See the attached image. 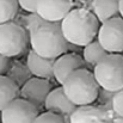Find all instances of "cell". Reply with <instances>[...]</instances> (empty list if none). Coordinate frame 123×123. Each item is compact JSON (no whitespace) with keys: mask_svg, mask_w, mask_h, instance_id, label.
Returning <instances> with one entry per match:
<instances>
[{"mask_svg":"<svg viewBox=\"0 0 123 123\" xmlns=\"http://www.w3.org/2000/svg\"><path fill=\"white\" fill-rule=\"evenodd\" d=\"M99 26V20L94 13L85 7L73 8L61 20L65 38L68 43L78 47H85L96 40Z\"/></svg>","mask_w":123,"mask_h":123,"instance_id":"1","label":"cell"},{"mask_svg":"<svg viewBox=\"0 0 123 123\" xmlns=\"http://www.w3.org/2000/svg\"><path fill=\"white\" fill-rule=\"evenodd\" d=\"M31 49L40 56L56 59L69 50V43L65 38L61 23L45 22L29 35Z\"/></svg>","mask_w":123,"mask_h":123,"instance_id":"2","label":"cell"},{"mask_svg":"<svg viewBox=\"0 0 123 123\" xmlns=\"http://www.w3.org/2000/svg\"><path fill=\"white\" fill-rule=\"evenodd\" d=\"M61 86L69 100L78 106L93 104L97 100L100 90L93 72L88 68L74 71L66 78Z\"/></svg>","mask_w":123,"mask_h":123,"instance_id":"3","label":"cell"},{"mask_svg":"<svg viewBox=\"0 0 123 123\" xmlns=\"http://www.w3.org/2000/svg\"><path fill=\"white\" fill-rule=\"evenodd\" d=\"M96 80L102 88L117 92L123 88V55L108 54L93 68Z\"/></svg>","mask_w":123,"mask_h":123,"instance_id":"4","label":"cell"},{"mask_svg":"<svg viewBox=\"0 0 123 123\" xmlns=\"http://www.w3.org/2000/svg\"><path fill=\"white\" fill-rule=\"evenodd\" d=\"M30 44L28 31L17 22L0 24V54L12 59L22 55Z\"/></svg>","mask_w":123,"mask_h":123,"instance_id":"5","label":"cell"},{"mask_svg":"<svg viewBox=\"0 0 123 123\" xmlns=\"http://www.w3.org/2000/svg\"><path fill=\"white\" fill-rule=\"evenodd\" d=\"M97 40L110 54L123 53V18L115 17L100 24Z\"/></svg>","mask_w":123,"mask_h":123,"instance_id":"6","label":"cell"},{"mask_svg":"<svg viewBox=\"0 0 123 123\" xmlns=\"http://www.w3.org/2000/svg\"><path fill=\"white\" fill-rule=\"evenodd\" d=\"M1 123H34L40 115V110L30 102L17 98L0 111Z\"/></svg>","mask_w":123,"mask_h":123,"instance_id":"7","label":"cell"},{"mask_svg":"<svg viewBox=\"0 0 123 123\" xmlns=\"http://www.w3.org/2000/svg\"><path fill=\"white\" fill-rule=\"evenodd\" d=\"M51 90L53 85L48 79L32 77L20 87V98L30 102L40 110L44 108L45 99Z\"/></svg>","mask_w":123,"mask_h":123,"instance_id":"8","label":"cell"},{"mask_svg":"<svg viewBox=\"0 0 123 123\" xmlns=\"http://www.w3.org/2000/svg\"><path fill=\"white\" fill-rule=\"evenodd\" d=\"M114 114V110L100 105H81L78 106L69 116V123H111Z\"/></svg>","mask_w":123,"mask_h":123,"instance_id":"9","label":"cell"},{"mask_svg":"<svg viewBox=\"0 0 123 123\" xmlns=\"http://www.w3.org/2000/svg\"><path fill=\"white\" fill-rule=\"evenodd\" d=\"M88 68L87 63L80 55L74 51H67L55 59L54 62V79L62 85L66 78L77 69ZM90 69V68H88Z\"/></svg>","mask_w":123,"mask_h":123,"instance_id":"10","label":"cell"},{"mask_svg":"<svg viewBox=\"0 0 123 123\" xmlns=\"http://www.w3.org/2000/svg\"><path fill=\"white\" fill-rule=\"evenodd\" d=\"M73 10V0H37L36 12L47 22L61 20Z\"/></svg>","mask_w":123,"mask_h":123,"instance_id":"11","label":"cell"},{"mask_svg":"<svg viewBox=\"0 0 123 123\" xmlns=\"http://www.w3.org/2000/svg\"><path fill=\"white\" fill-rule=\"evenodd\" d=\"M77 108L78 105L69 100L62 86L53 88L44 103V109L47 111L61 115L63 117H69Z\"/></svg>","mask_w":123,"mask_h":123,"instance_id":"12","label":"cell"},{"mask_svg":"<svg viewBox=\"0 0 123 123\" xmlns=\"http://www.w3.org/2000/svg\"><path fill=\"white\" fill-rule=\"evenodd\" d=\"M54 62L55 59H47L40 56L32 49L26 56V65L34 77L51 80L54 79Z\"/></svg>","mask_w":123,"mask_h":123,"instance_id":"13","label":"cell"},{"mask_svg":"<svg viewBox=\"0 0 123 123\" xmlns=\"http://www.w3.org/2000/svg\"><path fill=\"white\" fill-rule=\"evenodd\" d=\"M91 8L102 24L120 16V0H92Z\"/></svg>","mask_w":123,"mask_h":123,"instance_id":"14","label":"cell"},{"mask_svg":"<svg viewBox=\"0 0 123 123\" xmlns=\"http://www.w3.org/2000/svg\"><path fill=\"white\" fill-rule=\"evenodd\" d=\"M20 97V88L7 75H0V111Z\"/></svg>","mask_w":123,"mask_h":123,"instance_id":"15","label":"cell"},{"mask_svg":"<svg viewBox=\"0 0 123 123\" xmlns=\"http://www.w3.org/2000/svg\"><path fill=\"white\" fill-rule=\"evenodd\" d=\"M109 53L103 48V45L96 38L87 45L82 47V59L87 63L88 68H94V66L108 55Z\"/></svg>","mask_w":123,"mask_h":123,"instance_id":"16","label":"cell"},{"mask_svg":"<svg viewBox=\"0 0 123 123\" xmlns=\"http://www.w3.org/2000/svg\"><path fill=\"white\" fill-rule=\"evenodd\" d=\"M5 75H7L11 80H13V81L17 84V86L19 88L28 80H30L34 77L32 73H31V71L29 69L28 65H23L19 61L12 62L10 65V67H8V69H7V72H6Z\"/></svg>","mask_w":123,"mask_h":123,"instance_id":"17","label":"cell"},{"mask_svg":"<svg viewBox=\"0 0 123 123\" xmlns=\"http://www.w3.org/2000/svg\"><path fill=\"white\" fill-rule=\"evenodd\" d=\"M18 8V0H0V24L14 20Z\"/></svg>","mask_w":123,"mask_h":123,"instance_id":"18","label":"cell"},{"mask_svg":"<svg viewBox=\"0 0 123 123\" xmlns=\"http://www.w3.org/2000/svg\"><path fill=\"white\" fill-rule=\"evenodd\" d=\"M47 20H44L41 16L37 13V12H32V13H29L28 16L23 17L22 18V26L28 31V34H32L37 28H40L43 23H45Z\"/></svg>","mask_w":123,"mask_h":123,"instance_id":"19","label":"cell"},{"mask_svg":"<svg viewBox=\"0 0 123 123\" xmlns=\"http://www.w3.org/2000/svg\"><path fill=\"white\" fill-rule=\"evenodd\" d=\"M34 123H69V117H63L61 115L45 111L40 114Z\"/></svg>","mask_w":123,"mask_h":123,"instance_id":"20","label":"cell"},{"mask_svg":"<svg viewBox=\"0 0 123 123\" xmlns=\"http://www.w3.org/2000/svg\"><path fill=\"white\" fill-rule=\"evenodd\" d=\"M115 93L116 92H114V91H108V90L100 87L99 93H98V98H97V100L99 102V105L112 110V99H114Z\"/></svg>","mask_w":123,"mask_h":123,"instance_id":"21","label":"cell"},{"mask_svg":"<svg viewBox=\"0 0 123 123\" xmlns=\"http://www.w3.org/2000/svg\"><path fill=\"white\" fill-rule=\"evenodd\" d=\"M112 110L116 116L123 117V88L117 91L112 99Z\"/></svg>","mask_w":123,"mask_h":123,"instance_id":"22","label":"cell"},{"mask_svg":"<svg viewBox=\"0 0 123 123\" xmlns=\"http://www.w3.org/2000/svg\"><path fill=\"white\" fill-rule=\"evenodd\" d=\"M18 4H19V7H22V10H24L29 13L36 12L37 0H18Z\"/></svg>","mask_w":123,"mask_h":123,"instance_id":"23","label":"cell"},{"mask_svg":"<svg viewBox=\"0 0 123 123\" xmlns=\"http://www.w3.org/2000/svg\"><path fill=\"white\" fill-rule=\"evenodd\" d=\"M10 65H11L10 59H8V57H5V56H2V55L0 54V75L6 74V72H7Z\"/></svg>","mask_w":123,"mask_h":123,"instance_id":"24","label":"cell"},{"mask_svg":"<svg viewBox=\"0 0 123 123\" xmlns=\"http://www.w3.org/2000/svg\"><path fill=\"white\" fill-rule=\"evenodd\" d=\"M111 123H123V117H121V116H116V117L112 120Z\"/></svg>","mask_w":123,"mask_h":123,"instance_id":"25","label":"cell"},{"mask_svg":"<svg viewBox=\"0 0 123 123\" xmlns=\"http://www.w3.org/2000/svg\"><path fill=\"white\" fill-rule=\"evenodd\" d=\"M120 16L123 18V0H120Z\"/></svg>","mask_w":123,"mask_h":123,"instance_id":"26","label":"cell"},{"mask_svg":"<svg viewBox=\"0 0 123 123\" xmlns=\"http://www.w3.org/2000/svg\"><path fill=\"white\" fill-rule=\"evenodd\" d=\"M79 1H84V0H79Z\"/></svg>","mask_w":123,"mask_h":123,"instance_id":"27","label":"cell"}]
</instances>
